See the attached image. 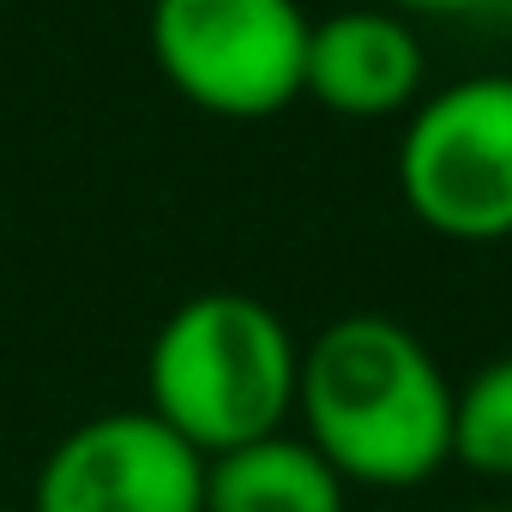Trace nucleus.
<instances>
[{
  "label": "nucleus",
  "instance_id": "1",
  "mask_svg": "<svg viewBox=\"0 0 512 512\" xmlns=\"http://www.w3.org/2000/svg\"><path fill=\"white\" fill-rule=\"evenodd\" d=\"M458 386L392 314H338L302 344V440L362 488H416L452 464Z\"/></svg>",
  "mask_w": 512,
  "mask_h": 512
},
{
  "label": "nucleus",
  "instance_id": "2",
  "mask_svg": "<svg viewBox=\"0 0 512 512\" xmlns=\"http://www.w3.org/2000/svg\"><path fill=\"white\" fill-rule=\"evenodd\" d=\"M302 344L284 314L247 290H199L163 314L145 356V410L193 452L223 458L296 416Z\"/></svg>",
  "mask_w": 512,
  "mask_h": 512
},
{
  "label": "nucleus",
  "instance_id": "3",
  "mask_svg": "<svg viewBox=\"0 0 512 512\" xmlns=\"http://www.w3.org/2000/svg\"><path fill=\"white\" fill-rule=\"evenodd\" d=\"M302 0H151V61L217 121H272L308 85Z\"/></svg>",
  "mask_w": 512,
  "mask_h": 512
},
{
  "label": "nucleus",
  "instance_id": "4",
  "mask_svg": "<svg viewBox=\"0 0 512 512\" xmlns=\"http://www.w3.org/2000/svg\"><path fill=\"white\" fill-rule=\"evenodd\" d=\"M398 193L446 241L512 235V79H464L416 103L398 139Z\"/></svg>",
  "mask_w": 512,
  "mask_h": 512
},
{
  "label": "nucleus",
  "instance_id": "5",
  "mask_svg": "<svg viewBox=\"0 0 512 512\" xmlns=\"http://www.w3.org/2000/svg\"><path fill=\"white\" fill-rule=\"evenodd\" d=\"M31 506L37 512H205V452H193L145 404L103 410L49 446Z\"/></svg>",
  "mask_w": 512,
  "mask_h": 512
},
{
  "label": "nucleus",
  "instance_id": "6",
  "mask_svg": "<svg viewBox=\"0 0 512 512\" xmlns=\"http://www.w3.org/2000/svg\"><path fill=\"white\" fill-rule=\"evenodd\" d=\"M422 73H428V49L404 13L344 7L332 19H314L302 97H314L344 121H386L416 103Z\"/></svg>",
  "mask_w": 512,
  "mask_h": 512
},
{
  "label": "nucleus",
  "instance_id": "7",
  "mask_svg": "<svg viewBox=\"0 0 512 512\" xmlns=\"http://www.w3.org/2000/svg\"><path fill=\"white\" fill-rule=\"evenodd\" d=\"M350 482L302 434H266L205 458V512H344Z\"/></svg>",
  "mask_w": 512,
  "mask_h": 512
},
{
  "label": "nucleus",
  "instance_id": "8",
  "mask_svg": "<svg viewBox=\"0 0 512 512\" xmlns=\"http://www.w3.org/2000/svg\"><path fill=\"white\" fill-rule=\"evenodd\" d=\"M452 464L512 482V356L482 362L452 404Z\"/></svg>",
  "mask_w": 512,
  "mask_h": 512
},
{
  "label": "nucleus",
  "instance_id": "9",
  "mask_svg": "<svg viewBox=\"0 0 512 512\" xmlns=\"http://www.w3.org/2000/svg\"><path fill=\"white\" fill-rule=\"evenodd\" d=\"M392 13L404 19H446V13H482V7H500V0H386Z\"/></svg>",
  "mask_w": 512,
  "mask_h": 512
},
{
  "label": "nucleus",
  "instance_id": "10",
  "mask_svg": "<svg viewBox=\"0 0 512 512\" xmlns=\"http://www.w3.org/2000/svg\"><path fill=\"white\" fill-rule=\"evenodd\" d=\"M470 512H512V506H470Z\"/></svg>",
  "mask_w": 512,
  "mask_h": 512
},
{
  "label": "nucleus",
  "instance_id": "11",
  "mask_svg": "<svg viewBox=\"0 0 512 512\" xmlns=\"http://www.w3.org/2000/svg\"><path fill=\"white\" fill-rule=\"evenodd\" d=\"M500 7H506V13H512V0H500Z\"/></svg>",
  "mask_w": 512,
  "mask_h": 512
}]
</instances>
